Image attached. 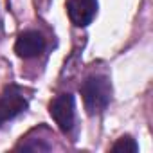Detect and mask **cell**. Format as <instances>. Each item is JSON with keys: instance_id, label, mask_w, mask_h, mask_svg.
Instances as JSON below:
<instances>
[{"instance_id": "cell-8", "label": "cell", "mask_w": 153, "mask_h": 153, "mask_svg": "<svg viewBox=\"0 0 153 153\" xmlns=\"http://www.w3.org/2000/svg\"><path fill=\"white\" fill-rule=\"evenodd\" d=\"M0 29H2V18H0Z\"/></svg>"}, {"instance_id": "cell-2", "label": "cell", "mask_w": 153, "mask_h": 153, "mask_svg": "<svg viewBox=\"0 0 153 153\" xmlns=\"http://www.w3.org/2000/svg\"><path fill=\"white\" fill-rule=\"evenodd\" d=\"M29 108V99L18 85H9L0 94V126L13 121Z\"/></svg>"}, {"instance_id": "cell-1", "label": "cell", "mask_w": 153, "mask_h": 153, "mask_svg": "<svg viewBox=\"0 0 153 153\" xmlns=\"http://www.w3.org/2000/svg\"><path fill=\"white\" fill-rule=\"evenodd\" d=\"M85 110L88 115H97L106 110L112 99V83L105 74H92L79 87Z\"/></svg>"}, {"instance_id": "cell-6", "label": "cell", "mask_w": 153, "mask_h": 153, "mask_svg": "<svg viewBox=\"0 0 153 153\" xmlns=\"http://www.w3.org/2000/svg\"><path fill=\"white\" fill-rule=\"evenodd\" d=\"M114 153H137L139 151V144L133 137L130 135H123L112 148H110Z\"/></svg>"}, {"instance_id": "cell-4", "label": "cell", "mask_w": 153, "mask_h": 153, "mask_svg": "<svg viewBox=\"0 0 153 153\" xmlns=\"http://www.w3.org/2000/svg\"><path fill=\"white\" fill-rule=\"evenodd\" d=\"M43 51H45V38L38 31H24V33L18 34V38L15 42L16 56H20L24 59L36 58Z\"/></svg>"}, {"instance_id": "cell-7", "label": "cell", "mask_w": 153, "mask_h": 153, "mask_svg": "<svg viewBox=\"0 0 153 153\" xmlns=\"http://www.w3.org/2000/svg\"><path fill=\"white\" fill-rule=\"evenodd\" d=\"M15 149H24V151H51L52 149V146L51 144H47V142H43L42 139H38V140H34V142H31V140H22Z\"/></svg>"}, {"instance_id": "cell-5", "label": "cell", "mask_w": 153, "mask_h": 153, "mask_svg": "<svg viewBox=\"0 0 153 153\" xmlns=\"http://www.w3.org/2000/svg\"><path fill=\"white\" fill-rule=\"evenodd\" d=\"M67 13L76 27H87L97 13V0H68Z\"/></svg>"}, {"instance_id": "cell-3", "label": "cell", "mask_w": 153, "mask_h": 153, "mask_svg": "<svg viewBox=\"0 0 153 153\" xmlns=\"http://www.w3.org/2000/svg\"><path fill=\"white\" fill-rule=\"evenodd\" d=\"M49 114L54 119V123L58 124V128L63 133H68L74 128V121H76V101L72 94H59L56 96L51 105H49Z\"/></svg>"}]
</instances>
